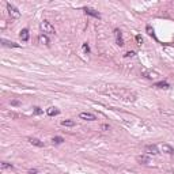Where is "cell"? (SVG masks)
Instances as JSON below:
<instances>
[{
	"mask_svg": "<svg viewBox=\"0 0 174 174\" xmlns=\"http://www.w3.org/2000/svg\"><path fill=\"white\" fill-rule=\"evenodd\" d=\"M40 29L42 30L44 34H55V33H56L55 27L50 25V22H48V20H42V22L40 23Z\"/></svg>",
	"mask_w": 174,
	"mask_h": 174,
	"instance_id": "obj_1",
	"label": "cell"
},
{
	"mask_svg": "<svg viewBox=\"0 0 174 174\" xmlns=\"http://www.w3.org/2000/svg\"><path fill=\"white\" fill-rule=\"evenodd\" d=\"M7 11H8V14H10V16L14 19H16L20 16V11H19L16 7L14 6V4H11V3H7Z\"/></svg>",
	"mask_w": 174,
	"mask_h": 174,
	"instance_id": "obj_2",
	"label": "cell"
},
{
	"mask_svg": "<svg viewBox=\"0 0 174 174\" xmlns=\"http://www.w3.org/2000/svg\"><path fill=\"white\" fill-rule=\"evenodd\" d=\"M144 151H146L148 155H158V154H159L158 146H155V144H148V146H146Z\"/></svg>",
	"mask_w": 174,
	"mask_h": 174,
	"instance_id": "obj_3",
	"label": "cell"
},
{
	"mask_svg": "<svg viewBox=\"0 0 174 174\" xmlns=\"http://www.w3.org/2000/svg\"><path fill=\"white\" fill-rule=\"evenodd\" d=\"M79 117H80L82 120H86V121H95V120H97L95 114H93V113H88V112L80 113V114H79Z\"/></svg>",
	"mask_w": 174,
	"mask_h": 174,
	"instance_id": "obj_4",
	"label": "cell"
},
{
	"mask_svg": "<svg viewBox=\"0 0 174 174\" xmlns=\"http://www.w3.org/2000/svg\"><path fill=\"white\" fill-rule=\"evenodd\" d=\"M83 11L87 14V15H90V16H94V18H101V14L98 13V11H95V10H93V8H90V7H84L83 8Z\"/></svg>",
	"mask_w": 174,
	"mask_h": 174,
	"instance_id": "obj_5",
	"label": "cell"
},
{
	"mask_svg": "<svg viewBox=\"0 0 174 174\" xmlns=\"http://www.w3.org/2000/svg\"><path fill=\"white\" fill-rule=\"evenodd\" d=\"M114 37H116V42H117L118 46H123V45H124V40H123V34H121V30L116 29V30H114Z\"/></svg>",
	"mask_w": 174,
	"mask_h": 174,
	"instance_id": "obj_6",
	"label": "cell"
},
{
	"mask_svg": "<svg viewBox=\"0 0 174 174\" xmlns=\"http://www.w3.org/2000/svg\"><path fill=\"white\" fill-rule=\"evenodd\" d=\"M29 143L33 144V146H36V147H40V148H42L44 146V142H41L40 139H37V137H29Z\"/></svg>",
	"mask_w": 174,
	"mask_h": 174,
	"instance_id": "obj_7",
	"label": "cell"
},
{
	"mask_svg": "<svg viewBox=\"0 0 174 174\" xmlns=\"http://www.w3.org/2000/svg\"><path fill=\"white\" fill-rule=\"evenodd\" d=\"M0 42L3 46H6V48H19V44H15V42H11V41H7L4 38H1L0 40Z\"/></svg>",
	"mask_w": 174,
	"mask_h": 174,
	"instance_id": "obj_8",
	"label": "cell"
},
{
	"mask_svg": "<svg viewBox=\"0 0 174 174\" xmlns=\"http://www.w3.org/2000/svg\"><path fill=\"white\" fill-rule=\"evenodd\" d=\"M161 150L163 152H166L169 155H174V148L170 146V144H162L161 146Z\"/></svg>",
	"mask_w": 174,
	"mask_h": 174,
	"instance_id": "obj_9",
	"label": "cell"
},
{
	"mask_svg": "<svg viewBox=\"0 0 174 174\" xmlns=\"http://www.w3.org/2000/svg\"><path fill=\"white\" fill-rule=\"evenodd\" d=\"M136 161L140 163V165H148L150 162H151V159H150L148 155H139L136 158Z\"/></svg>",
	"mask_w": 174,
	"mask_h": 174,
	"instance_id": "obj_10",
	"label": "cell"
},
{
	"mask_svg": "<svg viewBox=\"0 0 174 174\" xmlns=\"http://www.w3.org/2000/svg\"><path fill=\"white\" fill-rule=\"evenodd\" d=\"M19 37H20V40H22L23 42H27V41H29V38H30V34H29V30H27V29H23V30L20 31V34H19Z\"/></svg>",
	"mask_w": 174,
	"mask_h": 174,
	"instance_id": "obj_11",
	"label": "cell"
},
{
	"mask_svg": "<svg viewBox=\"0 0 174 174\" xmlns=\"http://www.w3.org/2000/svg\"><path fill=\"white\" fill-rule=\"evenodd\" d=\"M59 109H57V107H55V106H50V107H48V109H46V114H48V116H50V117H53V116H57V114H59Z\"/></svg>",
	"mask_w": 174,
	"mask_h": 174,
	"instance_id": "obj_12",
	"label": "cell"
},
{
	"mask_svg": "<svg viewBox=\"0 0 174 174\" xmlns=\"http://www.w3.org/2000/svg\"><path fill=\"white\" fill-rule=\"evenodd\" d=\"M144 76H146L147 79H156V78L159 76V74H158L156 71H146V72H144Z\"/></svg>",
	"mask_w": 174,
	"mask_h": 174,
	"instance_id": "obj_13",
	"label": "cell"
},
{
	"mask_svg": "<svg viewBox=\"0 0 174 174\" xmlns=\"http://www.w3.org/2000/svg\"><path fill=\"white\" fill-rule=\"evenodd\" d=\"M38 42L42 44V45H49V38L46 34H40V37H38Z\"/></svg>",
	"mask_w": 174,
	"mask_h": 174,
	"instance_id": "obj_14",
	"label": "cell"
},
{
	"mask_svg": "<svg viewBox=\"0 0 174 174\" xmlns=\"http://www.w3.org/2000/svg\"><path fill=\"white\" fill-rule=\"evenodd\" d=\"M155 87H158V88H170V84H169L166 80H162V82H158V83H155L154 84Z\"/></svg>",
	"mask_w": 174,
	"mask_h": 174,
	"instance_id": "obj_15",
	"label": "cell"
},
{
	"mask_svg": "<svg viewBox=\"0 0 174 174\" xmlns=\"http://www.w3.org/2000/svg\"><path fill=\"white\" fill-rule=\"evenodd\" d=\"M64 142H65V140H64V137H61V136H55V137H52V143L56 144V146H59V144H63Z\"/></svg>",
	"mask_w": 174,
	"mask_h": 174,
	"instance_id": "obj_16",
	"label": "cell"
},
{
	"mask_svg": "<svg viewBox=\"0 0 174 174\" xmlns=\"http://www.w3.org/2000/svg\"><path fill=\"white\" fill-rule=\"evenodd\" d=\"M75 123L74 120H63L61 121V125L63 127H75Z\"/></svg>",
	"mask_w": 174,
	"mask_h": 174,
	"instance_id": "obj_17",
	"label": "cell"
},
{
	"mask_svg": "<svg viewBox=\"0 0 174 174\" xmlns=\"http://www.w3.org/2000/svg\"><path fill=\"white\" fill-rule=\"evenodd\" d=\"M1 169L3 170H6V169H14V166L11 163H8V162H1Z\"/></svg>",
	"mask_w": 174,
	"mask_h": 174,
	"instance_id": "obj_18",
	"label": "cell"
},
{
	"mask_svg": "<svg viewBox=\"0 0 174 174\" xmlns=\"http://www.w3.org/2000/svg\"><path fill=\"white\" fill-rule=\"evenodd\" d=\"M146 30H147V34H148V36H152V37H155V33H154V29H152L151 26H147V27H146Z\"/></svg>",
	"mask_w": 174,
	"mask_h": 174,
	"instance_id": "obj_19",
	"label": "cell"
},
{
	"mask_svg": "<svg viewBox=\"0 0 174 174\" xmlns=\"http://www.w3.org/2000/svg\"><path fill=\"white\" fill-rule=\"evenodd\" d=\"M34 113H36V114H42L44 110L41 109V107H38V106H36V107H34Z\"/></svg>",
	"mask_w": 174,
	"mask_h": 174,
	"instance_id": "obj_20",
	"label": "cell"
},
{
	"mask_svg": "<svg viewBox=\"0 0 174 174\" xmlns=\"http://www.w3.org/2000/svg\"><path fill=\"white\" fill-rule=\"evenodd\" d=\"M136 42H137V45H142L143 44V38H142V36L139 34V36H136Z\"/></svg>",
	"mask_w": 174,
	"mask_h": 174,
	"instance_id": "obj_21",
	"label": "cell"
},
{
	"mask_svg": "<svg viewBox=\"0 0 174 174\" xmlns=\"http://www.w3.org/2000/svg\"><path fill=\"white\" fill-rule=\"evenodd\" d=\"M83 50H84V52H87V53H90V46H88V44H87V42L83 44Z\"/></svg>",
	"mask_w": 174,
	"mask_h": 174,
	"instance_id": "obj_22",
	"label": "cell"
},
{
	"mask_svg": "<svg viewBox=\"0 0 174 174\" xmlns=\"http://www.w3.org/2000/svg\"><path fill=\"white\" fill-rule=\"evenodd\" d=\"M135 55H136V53L130 50V52H127V53H125V57H133V56H135Z\"/></svg>",
	"mask_w": 174,
	"mask_h": 174,
	"instance_id": "obj_23",
	"label": "cell"
},
{
	"mask_svg": "<svg viewBox=\"0 0 174 174\" xmlns=\"http://www.w3.org/2000/svg\"><path fill=\"white\" fill-rule=\"evenodd\" d=\"M29 173L30 174H38V170L37 169H30V170H29Z\"/></svg>",
	"mask_w": 174,
	"mask_h": 174,
	"instance_id": "obj_24",
	"label": "cell"
},
{
	"mask_svg": "<svg viewBox=\"0 0 174 174\" xmlns=\"http://www.w3.org/2000/svg\"><path fill=\"white\" fill-rule=\"evenodd\" d=\"M11 105H14V106H18V105H19V101H13V102H11Z\"/></svg>",
	"mask_w": 174,
	"mask_h": 174,
	"instance_id": "obj_25",
	"label": "cell"
},
{
	"mask_svg": "<svg viewBox=\"0 0 174 174\" xmlns=\"http://www.w3.org/2000/svg\"><path fill=\"white\" fill-rule=\"evenodd\" d=\"M102 129H110V127L109 125H102Z\"/></svg>",
	"mask_w": 174,
	"mask_h": 174,
	"instance_id": "obj_26",
	"label": "cell"
}]
</instances>
